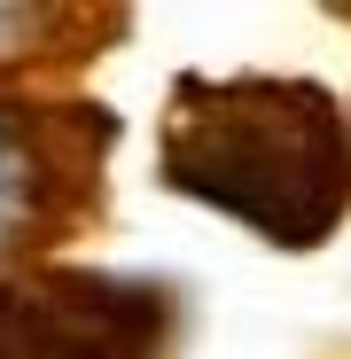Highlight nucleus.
Listing matches in <instances>:
<instances>
[{
	"label": "nucleus",
	"mask_w": 351,
	"mask_h": 359,
	"mask_svg": "<svg viewBox=\"0 0 351 359\" xmlns=\"http://www.w3.org/2000/svg\"><path fill=\"white\" fill-rule=\"evenodd\" d=\"M188 328L180 289L102 266L0 273V359H172Z\"/></svg>",
	"instance_id": "3"
},
{
	"label": "nucleus",
	"mask_w": 351,
	"mask_h": 359,
	"mask_svg": "<svg viewBox=\"0 0 351 359\" xmlns=\"http://www.w3.org/2000/svg\"><path fill=\"white\" fill-rule=\"evenodd\" d=\"M133 32L125 8H86V0H0V94H39L47 79L86 71Z\"/></svg>",
	"instance_id": "4"
},
{
	"label": "nucleus",
	"mask_w": 351,
	"mask_h": 359,
	"mask_svg": "<svg viewBox=\"0 0 351 359\" xmlns=\"http://www.w3.org/2000/svg\"><path fill=\"white\" fill-rule=\"evenodd\" d=\"M156 180L273 250H328L351 211V109L320 79L180 71L164 94Z\"/></svg>",
	"instance_id": "1"
},
{
	"label": "nucleus",
	"mask_w": 351,
	"mask_h": 359,
	"mask_svg": "<svg viewBox=\"0 0 351 359\" xmlns=\"http://www.w3.org/2000/svg\"><path fill=\"white\" fill-rule=\"evenodd\" d=\"M117 109L86 94H0V273L55 266L109 211Z\"/></svg>",
	"instance_id": "2"
}]
</instances>
